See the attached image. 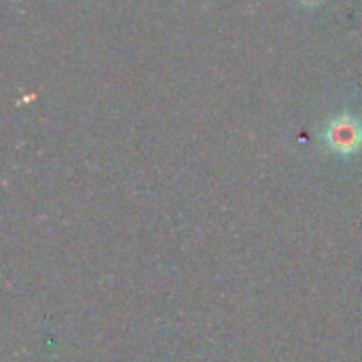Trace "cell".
<instances>
[{
	"label": "cell",
	"mask_w": 362,
	"mask_h": 362,
	"mask_svg": "<svg viewBox=\"0 0 362 362\" xmlns=\"http://www.w3.org/2000/svg\"><path fill=\"white\" fill-rule=\"evenodd\" d=\"M322 140L335 155H356L362 148V121L354 115H337L327 123Z\"/></svg>",
	"instance_id": "obj_1"
},
{
	"label": "cell",
	"mask_w": 362,
	"mask_h": 362,
	"mask_svg": "<svg viewBox=\"0 0 362 362\" xmlns=\"http://www.w3.org/2000/svg\"><path fill=\"white\" fill-rule=\"evenodd\" d=\"M297 2H299V4H303V6H310V8H312V6H320L325 0H297Z\"/></svg>",
	"instance_id": "obj_2"
}]
</instances>
